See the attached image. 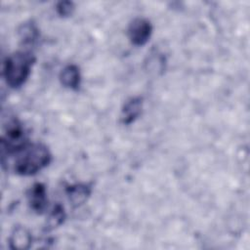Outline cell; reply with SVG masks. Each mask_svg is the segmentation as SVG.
<instances>
[{
  "instance_id": "1",
  "label": "cell",
  "mask_w": 250,
  "mask_h": 250,
  "mask_svg": "<svg viewBox=\"0 0 250 250\" xmlns=\"http://www.w3.org/2000/svg\"><path fill=\"white\" fill-rule=\"evenodd\" d=\"M15 155L14 170L21 176L35 175L47 167L52 160L48 146L41 143H28Z\"/></svg>"
},
{
  "instance_id": "2",
  "label": "cell",
  "mask_w": 250,
  "mask_h": 250,
  "mask_svg": "<svg viewBox=\"0 0 250 250\" xmlns=\"http://www.w3.org/2000/svg\"><path fill=\"white\" fill-rule=\"evenodd\" d=\"M35 57L29 51H18L4 61L3 77L10 88L18 89L28 79Z\"/></svg>"
},
{
  "instance_id": "3",
  "label": "cell",
  "mask_w": 250,
  "mask_h": 250,
  "mask_svg": "<svg viewBox=\"0 0 250 250\" xmlns=\"http://www.w3.org/2000/svg\"><path fill=\"white\" fill-rule=\"evenodd\" d=\"M152 34V24L145 18L134 19L128 26V37L131 43L142 47L147 43Z\"/></svg>"
},
{
  "instance_id": "4",
  "label": "cell",
  "mask_w": 250,
  "mask_h": 250,
  "mask_svg": "<svg viewBox=\"0 0 250 250\" xmlns=\"http://www.w3.org/2000/svg\"><path fill=\"white\" fill-rule=\"evenodd\" d=\"M30 208L37 214L45 212L48 204L46 187L42 183H35L27 192Z\"/></svg>"
},
{
  "instance_id": "5",
  "label": "cell",
  "mask_w": 250,
  "mask_h": 250,
  "mask_svg": "<svg viewBox=\"0 0 250 250\" xmlns=\"http://www.w3.org/2000/svg\"><path fill=\"white\" fill-rule=\"evenodd\" d=\"M143 109V98L132 97L128 99L122 106L120 120L124 125H130L138 119Z\"/></svg>"
},
{
  "instance_id": "6",
  "label": "cell",
  "mask_w": 250,
  "mask_h": 250,
  "mask_svg": "<svg viewBox=\"0 0 250 250\" xmlns=\"http://www.w3.org/2000/svg\"><path fill=\"white\" fill-rule=\"evenodd\" d=\"M65 192L70 204L73 207H79L83 205L92 193V188L90 185L85 183H78L67 186Z\"/></svg>"
},
{
  "instance_id": "7",
  "label": "cell",
  "mask_w": 250,
  "mask_h": 250,
  "mask_svg": "<svg viewBox=\"0 0 250 250\" xmlns=\"http://www.w3.org/2000/svg\"><path fill=\"white\" fill-rule=\"evenodd\" d=\"M61 84L71 90H78L81 84V73L79 67L76 64H67L60 72Z\"/></svg>"
},
{
  "instance_id": "8",
  "label": "cell",
  "mask_w": 250,
  "mask_h": 250,
  "mask_svg": "<svg viewBox=\"0 0 250 250\" xmlns=\"http://www.w3.org/2000/svg\"><path fill=\"white\" fill-rule=\"evenodd\" d=\"M31 242L32 236L29 230L22 226L15 227L9 237V245L11 249L25 250L31 246Z\"/></svg>"
},
{
  "instance_id": "9",
  "label": "cell",
  "mask_w": 250,
  "mask_h": 250,
  "mask_svg": "<svg viewBox=\"0 0 250 250\" xmlns=\"http://www.w3.org/2000/svg\"><path fill=\"white\" fill-rule=\"evenodd\" d=\"M19 35L24 46H32L39 39V29L33 21H25L19 27Z\"/></svg>"
},
{
  "instance_id": "10",
  "label": "cell",
  "mask_w": 250,
  "mask_h": 250,
  "mask_svg": "<svg viewBox=\"0 0 250 250\" xmlns=\"http://www.w3.org/2000/svg\"><path fill=\"white\" fill-rule=\"evenodd\" d=\"M66 218L65 211L61 204H56L49 213L46 220V230H51L61 226Z\"/></svg>"
},
{
  "instance_id": "11",
  "label": "cell",
  "mask_w": 250,
  "mask_h": 250,
  "mask_svg": "<svg viewBox=\"0 0 250 250\" xmlns=\"http://www.w3.org/2000/svg\"><path fill=\"white\" fill-rule=\"evenodd\" d=\"M75 9L74 3L71 1H60L56 5V11L59 16L61 17H69L72 15Z\"/></svg>"
}]
</instances>
